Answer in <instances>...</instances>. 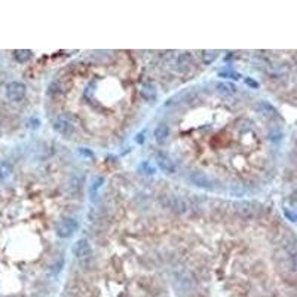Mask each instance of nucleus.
<instances>
[{
	"instance_id": "17",
	"label": "nucleus",
	"mask_w": 297,
	"mask_h": 297,
	"mask_svg": "<svg viewBox=\"0 0 297 297\" xmlns=\"http://www.w3.org/2000/svg\"><path fill=\"white\" fill-rule=\"evenodd\" d=\"M103 183H104V179H103V177H100V176H97V177L92 180V186H91V189H89L91 195H94V192H97L98 189H100Z\"/></svg>"
},
{
	"instance_id": "5",
	"label": "nucleus",
	"mask_w": 297,
	"mask_h": 297,
	"mask_svg": "<svg viewBox=\"0 0 297 297\" xmlns=\"http://www.w3.org/2000/svg\"><path fill=\"white\" fill-rule=\"evenodd\" d=\"M189 180L196 186V187H201V189H213L214 187V183L213 180L205 174L204 171H193L192 174L189 176Z\"/></svg>"
},
{
	"instance_id": "10",
	"label": "nucleus",
	"mask_w": 297,
	"mask_h": 297,
	"mask_svg": "<svg viewBox=\"0 0 297 297\" xmlns=\"http://www.w3.org/2000/svg\"><path fill=\"white\" fill-rule=\"evenodd\" d=\"M169 134H171V130L166 123H159L153 131V137H155L158 144H165L166 140L169 138Z\"/></svg>"
},
{
	"instance_id": "16",
	"label": "nucleus",
	"mask_w": 297,
	"mask_h": 297,
	"mask_svg": "<svg viewBox=\"0 0 297 297\" xmlns=\"http://www.w3.org/2000/svg\"><path fill=\"white\" fill-rule=\"evenodd\" d=\"M14 57H15V60L19 61V63H26V61H29V60L32 58V52H30V51H15V52H14Z\"/></svg>"
},
{
	"instance_id": "13",
	"label": "nucleus",
	"mask_w": 297,
	"mask_h": 297,
	"mask_svg": "<svg viewBox=\"0 0 297 297\" xmlns=\"http://www.w3.org/2000/svg\"><path fill=\"white\" fill-rule=\"evenodd\" d=\"M217 89H218V92L225 94V95H232V94H235V86H233L232 83H226V82L217 83Z\"/></svg>"
},
{
	"instance_id": "2",
	"label": "nucleus",
	"mask_w": 297,
	"mask_h": 297,
	"mask_svg": "<svg viewBox=\"0 0 297 297\" xmlns=\"http://www.w3.org/2000/svg\"><path fill=\"white\" fill-rule=\"evenodd\" d=\"M166 196V205L168 208L172 211V213H176V214H186L189 211V202L184 199L183 196L180 195H165Z\"/></svg>"
},
{
	"instance_id": "7",
	"label": "nucleus",
	"mask_w": 297,
	"mask_h": 297,
	"mask_svg": "<svg viewBox=\"0 0 297 297\" xmlns=\"http://www.w3.org/2000/svg\"><path fill=\"white\" fill-rule=\"evenodd\" d=\"M140 94L143 97V100L147 101V103H153V101H156V98H158V91H156V86H155V83L152 81H144L141 83Z\"/></svg>"
},
{
	"instance_id": "14",
	"label": "nucleus",
	"mask_w": 297,
	"mask_h": 297,
	"mask_svg": "<svg viewBox=\"0 0 297 297\" xmlns=\"http://www.w3.org/2000/svg\"><path fill=\"white\" fill-rule=\"evenodd\" d=\"M12 172V165L8 162H2L0 164V180H5L11 176Z\"/></svg>"
},
{
	"instance_id": "6",
	"label": "nucleus",
	"mask_w": 297,
	"mask_h": 297,
	"mask_svg": "<svg viewBox=\"0 0 297 297\" xmlns=\"http://www.w3.org/2000/svg\"><path fill=\"white\" fill-rule=\"evenodd\" d=\"M73 253L82 262L89 259L91 257V245H89V242L86 239H83V238L78 239L73 245Z\"/></svg>"
},
{
	"instance_id": "8",
	"label": "nucleus",
	"mask_w": 297,
	"mask_h": 297,
	"mask_svg": "<svg viewBox=\"0 0 297 297\" xmlns=\"http://www.w3.org/2000/svg\"><path fill=\"white\" fill-rule=\"evenodd\" d=\"M193 58L189 54H182L177 57L176 60V68L177 71H180L182 74H187L190 71V68L193 67Z\"/></svg>"
},
{
	"instance_id": "4",
	"label": "nucleus",
	"mask_w": 297,
	"mask_h": 297,
	"mask_svg": "<svg viewBox=\"0 0 297 297\" xmlns=\"http://www.w3.org/2000/svg\"><path fill=\"white\" fill-rule=\"evenodd\" d=\"M52 127L55 130L57 134L60 135H64V137H70L73 132H74V125H73V122L67 117V116H57L54 123H52Z\"/></svg>"
},
{
	"instance_id": "1",
	"label": "nucleus",
	"mask_w": 297,
	"mask_h": 297,
	"mask_svg": "<svg viewBox=\"0 0 297 297\" xmlns=\"http://www.w3.org/2000/svg\"><path fill=\"white\" fill-rule=\"evenodd\" d=\"M78 229H79V223H78L76 218L64 217L57 223L55 233H57V236H60L63 239H67V238H70V236H73L74 233H76Z\"/></svg>"
},
{
	"instance_id": "9",
	"label": "nucleus",
	"mask_w": 297,
	"mask_h": 297,
	"mask_svg": "<svg viewBox=\"0 0 297 297\" xmlns=\"http://www.w3.org/2000/svg\"><path fill=\"white\" fill-rule=\"evenodd\" d=\"M156 162H158V166L165 172V174H174L176 165H174V162H172L166 155H164V153H158V156H156Z\"/></svg>"
},
{
	"instance_id": "15",
	"label": "nucleus",
	"mask_w": 297,
	"mask_h": 297,
	"mask_svg": "<svg viewBox=\"0 0 297 297\" xmlns=\"http://www.w3.org/2000/svg\"><path fill=\"white\" fill-rule=\"evenodd\" d=\"M201 58H202V63L205 66H210L217 58V52L215 51H205V52L201 54Z\"/></svg>"
},
{
	"instance_id": "3",
	"label": "nucleus",
	"mask_w": 297,
	"mask_h": 297,
	"mask_svg": "<svg viewBox=\"0 0 297 297\" xmlns=\"http://www.w3.org/2000/svg\"><path fill=\"white\" fill-rule=\"evenodd\" d=\"M5 94L8 97V100H11V101H21L22 98L26 97V94H27V88H26V85H24V83L14 81V82H9L6 85Z\"/></svg>"
},
{
	"instance_id": "12",
	"label": "nucleus",
	"mask_w": 297,
	"mask_h": 297,
	"mask_svg": "<svg viewBox=\"0 0 297 297\" xmlns=\"http://www.w3.org/2000/svg\"><path fill=\"white\" fill-rule=\"evenodd\" d=\"M193 288V281L190 277L182 274L177 278V290H180V293H190V290Z\"/></svg>"
},
{
	"instance_id": "11",
	"label": "nucleus",
	"mask_w": 297,
	"mask_h": 297,
	"mask_svg": "<svg viewBox=\"0 0 297 297\" xmlns=\"http://www.w3.org/2000/svg\"><path fill=\"white\" fill-rule=\"evenodd\" d=\"M235 210L242 218H253L256 215V210L250 202H238L235 205Z\"/></svg>"
}]
</instances>
